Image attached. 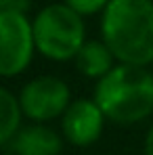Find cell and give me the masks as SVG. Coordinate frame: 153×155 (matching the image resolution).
I'll use <instances>...</instances> for the list:
<instances>
[{"instance_id": "obj_3", "label": "cell", "mask_w": 153, "mask_h": 155, "mask_svg": "<svg viewBox=\"0 0 153 155\" xmlns=\"http://www.w3.org/2000/svg\"><path fill=\"white\" fill-rule=\"evenodd\" d=\"M36 52L57 63L74 61L86 44V23L65 2L46 4L32 19Z\"/></svg>"}, {"instance_id": "obj_12", "label": "cell", "mask_w": 153, "mask_h": 155, "mask_svg": "<svg viewBox=\"0 0 153 155\" xmlns=\"http://www.w3.org/2000/svg\"><path fill=\"white\" fill-rule=\"evenodd\" d=\"M143 153H145V155H153V124L149 126L147 134H145V143H143Z\"/></svg>"}, {"instance_id": "obj_6", "label": "cell", "mask_w": 153, "mask_h": 155, "mask_svg": "<svg viewBox=\"0 0 153 155\" xmlns=\"http://www.w3.org/2000/svg\"><path fill=\"white\" fill-rule=\"evenodd\" d=\"M105 122L107 117L95 99H76L61 117V134L74 147H90L101 138Z\"/></svg>"}, {"instance_id": "obj_7", "label": "cell", "mask_w": 153, "mask_h": 155, "mask_svg": "<svg viewBox=\"0 0 153 155\" xmlns=\"http://www.w3.org/2000/svg\"><path fill=\"white\" fill-rule=\"evenodd\" d=\"M63 134L48 124H29L4 147V155H59L63 151Z\"/></svg>"}, {"instance_id": "obj_10", "label": "cell", "mask_w": 153, "mask_h": 155, "mask_svg": "<svg viewBox=\"0 0 153 155\" xmlns=\"http://www.w3.org/2000/svg\"><path fill=\"white\" fill-rule=\"evenodd\" d=\"M72 11H76L80 17H92L105 13V8L109 6L111 0H63Z\"/></svg>"}, {"instance_id": "obj_4", "label": "cell", "mask_w": 153, "mask_h": 155, "mask_svg": "<svg viewBox=\"0 0 153 155\" xmlns=\"http://www.w3.org/2000/svg\"><path fill=\"white\" fill-rule=\"evenodd\" d=\"M19 105L32 124H48L61 120L72 105V90L65 80L57 76H38L25 82L19 90Z\"/></svg>"}, {"instance_id": "obj_2", "label": "cell", "mask_w": 153, "mask_h": 155, "mask_svg": "<svg viewBox=\"0 0 153 155\" xmlns=\"http://www.w3.org/2000/svg\"><path fill=\"white\" fill-rule=\"evenodd\" d=\"M92 99L109 122L120 126L138 124L153 113V71L118 63L97 82Z\"/></svg>"}, {"instance_id": "obj_9", "label": "cell", "mask_w": 153, "mask_h": 155, "mask_svg": "<svg viewBox=\"0 0 153 155\" xmlns=\"http://www.w3.org/2000/svg\"><path fill=\"white\" fill-rule=\"evenodd\" d=\"M23 111L19 105V97L8 88L0 86V147H6L17 132L23 128Z\"/></svg>"}, {"instance_id": "obj_5", "label": "cell", "mask_w": 153, "mask_h": 155, "mask_svg": "<svg viewBox=\"0 0 153 155\" xmlns=\"http://www.w3.org/2000/svg\"><path fill=\"white\" fill-rule=\"evenodd\" d=\"M34 54L32 19L23 13H0V78L21 76Z\"/></svg>"}, {"instance_id": "obj_1", "label": "cell", "mask_w": 153, "mask_h": 155, "mask_svg": "<svg viewBox=\"0 0 153 155\" xmlns=\"http://www.w3.org/2000/svg\"><path fill=\"white\" fill-rule=\"evenodd\" d=\"M101 40L118 63H153V0H111L101 15Z\"/></svg>"}, {"instance_id": "obj_11", "label": "cell", "mask_w": 153, "mask_h": 155, "mask_svg": "<svg viewBox=\"0 0 153 155\" xmlns=\"http://www.w3.org/2000/svg\"><path fill=\"white\" fill-rule=\"evenodd\" d=\"M32 0H0V13H23L27 15Z\"/></svg>"}, {"instance_id": "obj_8", "label": "cell", "mask_w": 153, "mask_h": 155, "mask_svg": "<svg viewBox=\"0 0 153 155\" xmlns=\"http://www.w3.org/2000/svg\"><path fill=\"white\" fill-rule=\"evenodd\" d=\"M76 69L88 80H103L115 65V57L109 51V46L103 40H86V44L80 48L74 59Z\"/></svg>"}]
</instances>
